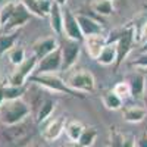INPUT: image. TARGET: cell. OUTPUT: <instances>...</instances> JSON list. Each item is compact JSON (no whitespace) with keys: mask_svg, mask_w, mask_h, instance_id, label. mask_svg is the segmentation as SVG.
I'll use <instances>...</instances> for the list:
<instances>
[{"mask_svg":"<svg viewBox=\"0 0 147 147\" xmlns=\"http://www.w3.org/2000/svg\"><path fill=\"white\" fill-rule=\"evenodd\" d=\"M30 113H31V107L24 99L5 100L0 105V122L5 127L15 125L25 121Z\"/></svg>","mask_w":147,"mask_h":147,"instance_id":"cell-1","label":"cell"},{"mask_svg":"<svg viewBox=\"0 0 147 147\" xmlns=\"http://www.w3.org/2000/svg\"><path fill=\"white\" fill-rule=\"evenodd\" d=\"M63 81L74 93H93L96 90L94 75L87 69H77L72 72L69 71Z\"/></svg>","mask_w":147,"mask_h":147,"instance_id":"cell-2","label":"cell"},{"mask_svg":"<svg viewBox=\"0 0 147 147\" xmlns=\"http://www.w3.org/2000/svg\"><path fill=\"white\" fill-rule=\"evenodd\" d=\"M37 63H38V59H37L34 55L27 57L24 62L15 68V71L9 75L6 85H10V87H24V84L27 82V80L31 77L32 71H35Z\"/></svg>","mask_w":147,"mask_h":147,"instance_id":"cell-3","label":"cell"},{"mask_svg":"<svg viewBox=\"0 0 147 147\" xmlns=\"http://www.w3.org/2000/svg\"><path fill=\"white\" fill-rule=\"evenodd\" d=\"M35 85H41V87L55 91V93H65V94H71V96H77L72 90L68 88V85L65 84V81L62 78H59L55 74H41V75H32L30 78Z\"/></svg>","mask_w":147,"mask_h":147,"instance_id":"cell-4","label":"cell"},{"mask_svg":"<svg viewBox=\"0 0 147 147\" xmlns=\"http://www.w3.org/2000/svg\"><path fill=\"white\" fill-rule=\"evenodd\" d=\"M60 52H62V71L69 72L80 59L81 44L80 41L65 38L60 46Z\"/></svg>","mask_w":147,"mask_h":147,"instance_id":"cell-5","label":"cell"},{"mask_svg":"<svg viewBox=\"0 0 147 147\" xmlns=\"http://www.w3.org/2000/svg\"><path fill=\"white\" fill-rule=\"evenodd\" d=\"M30 129H31V125L27 121H22L19 124L5 127L2 129V132H0V136H2V138L9 144H18V143L28 138Z\"/></svg>","mask_w":147,"mask_h":147,"instance_id":"cell-6","label":"cell"},{"mask_svg":"<svg viewBox=\"0 0 147 147\" xmlns=\"http://www.w3.org/2000/svg\"><path fill=\"white\" fill-rule=\"evenodd\" d=\"M134 41H136V28L132 25H129L119 34L118 40H116V47H118V62H116V65H121L127 59V56L132 50Z\"/></svg>","mask_w":147,"mask_h":147,"instance_id":"cell-7","label":"cell"},{"mask_svg":"<svg viewBox=\"0 0 147 147\" xmlns=\"http://www.w3.org/2000/svg\"><path fill=\"white\" fill-rule=\"evenodd\" d=\"M35 69L38 72V75H41V74H56L57 71H62V52H60V47L53 53L40 59Z\"/></svg>","mask_w":147,"mask_h":147,"instance_id":"cell-8","label":"cell"},{"mask_svg":"<svg viewBox=\"0 0 147 147\" xmlns=\"http://www.w3.org/2000/svg\"><path fill=\"white\" fill-rule=\"evenodd\" d=\"M63 32L66 35V38L69 40H75L80 43L84 41V35L78 25L77 16L69 9H63Z\"/></svg>","mask_w":147,"mask_h":147,"instance_id":"cell-9","label":"cell"},{"mask_svg":"<svg viewBox=\"0 0 147 147\" xmlns=\"http://www.w3.org/2000/svg\"><path fill=\"white\" fill-rule=\"evenodd\" d=\"M31 16H32V15L28 12V9L19 2L18 6H16V9H15V12H13V15H12V18L6 22V25H3V30H5L6 32H9V31L16 32V30L25 25Z\"/></svg>","mask_w":147,"mask_h":147,"instance_id":"cell-10","label":"cell"},{"mask_svg":"<svg viewBox=\"0 0 147 147\" xmlns=\"http://www.w3.org/2000/svg\"><path fill=\"white\" fill-rule=\"evenodd\" d=\"M107 38L106 35L103 34H96V35H88L84 38V46H85V50H87V55L91 59H99L100 53L103 52L105 46L107 44Z\"/></svg>","mask_w":147,"mask_h":147,"instance_id":"cell-11","label":"cell"},{"mask_svg":"<svg viewBox=\"0 0 147 147\" xmlns=\"http://www.w3.org/2000/svg\"><path fill=\"white\" fill-rule=\"evenodd\" d=\"M60 46L57 43V38L56 37H46V38H40L37 40L34 44H32V53L37 59H43L46 57L47 55L53 53L55 50H57Z\"/></svg>","mask_w":147,"mask_h":147,"instance_id":"cell-12","label":"cell"},{"mask_svg":"<svg viewBox=\"0 0 147 147\" xmlns=\"http://www.w3.org/2000/svg\"><path fill=\"white\" fill-rule=\"evenodd\" d=\"M65 119L63 116H59L56 119H52V121H49L46 127L41 129V137L43 140L46 141H55L57 140L60 136H62V132L65 131Z\"/></svg>","mask_w":147,"mask_h":147,"instance_id":"cell-13","label":"cell"},{"mask_svg":"<svg viewBox=\"0 0 147 147\" xmlns=\"http://www.w3.org/2000/svg\"><path fill=\"white\" fill-rule=\"evenodd\" d=\"M77 21H78V25L81 28V32L85 37L88 35H96V34H103V27L100 22H97L96 19H93L88 15H84V13H77Z\"/></svg>","mask_w":147,"mask_h":147,"instance_id":"cell-14","label":"cell"},{"mask_svg":"<svg viewBox=\"0 0 147 147\" xmlns=\"http://www.w3.org/2000/svg\"><path fill=\"white\" fill-rule=\"evenodd\" d=\"M21 3L28 9L31 15H35L38 18L49 16L52 7V0H21Z\"/></svg>","mask_w":147,"mask_h":147,"instance_id":"cell-15","label":"cell"},{"mask_svg":"<svg viewBox=\"0 0 147 147\" xmlns=\"http://www.w3.org/2000/svg\"><path fill=\"white\" fill-rule=\"evenodd\" d=\"M122 116L127 122H131V124H138V122L144 121L147 118V109L146 106H125L122 109Z\"/></svg>","mask_w":147,"mask_h":147,"instance_id":"cell-16","label":"cell"},{"mask_svg":"<svg viewBox=\"0 0 147 147\" xmlns=\"http://www.w3.org/2000/svg\"><path fill=\"white\" fill-rule=\"evenodd\" d=\"M49 18H50V28L59 35L63 34V9L59 5L52 2V7L49 12Z\"/></svg>","mask_w":147,"mask_h":147,"instance_id":"cell-17","label":"cell"},{"mask_svg":"<svg viewBox=\"0 0 147 147\" xmlns=\"http://www.w3.org/2000/svg\"><path fill=\"white\" fill-rule=\"evenodd\" d=\"M97 62L103 66H109V65H113L118 62V47H116V40L112 43H107L103 49V52L100 53Z\"/></svg>","mask_w":147,"mask_h":147,"instance_id":"cell-18","label":"cell"},{"mask_svg":"<svg viewBox=\"0 0 147 147\" xmlns=\"http://www.w3.org/2000/svg\"><path fill=\"white\" fill-rule=\"evenodd\" d=\"M146 78L141 72H134L132 75L129 77V80L127 81L129 84V87H131V94L134 97H138L143 94L144 91V87H146Z\"/></svg>","mask_w":147,"mask_h":147,"instance_id":"cell-19","label":"cell"},{"mask_svg":"<svg viewBox=\"0 0 147 147\" xmlns=\"http://www.w3.org/2000/svg\"><path fill=\"white\" fill-rule=\"evenodd\" d=\"M84 129H85V127L81 124L80 121H69L68 124L65 125V132H66L68 138L72 143H78V140H80Z\"/></svg>","mask_w":147,"mask_h":147,"instance_id":"cell-20","label":"cell"},{"mask_svg":"<svg viewBox=\"0 0 147 147\" xmlns=\"http://www.w3.org/2000/svg\"><path fill=\"white\" fill-rule=\"evenodd\" d=\"M102 102H103V106L109 110H119V109H122V105H124V100L121 97H118L112 90L106 91L102 96Z\"/></svg>","mask_w":147,"mask_h":147,"instance_id":"cell-21","label":"cell"},{"mask_svg":"<svg viewBox=\"0 0 147 147\" xmlns=\"http://www.w3.org/2000/svg\"><path fill=\"white\" fill-rule=\"evenodd\" d=\"M91 10L100 16H109L113 13V3L110 0H93Z\"/></svg>","mask_w":147,"mask_h":147,"instance_id":"cell-22","label":"cell"},{"mask_svg":"<svg viewBox=\"0 0 147 147\" xmlns=\"http://www.w3.org/2000/svg\"><path fill=\"white\" fill-rule=\"evenodd\" d=\"M55 110V102L52 99H46L43 102V105L40 106V109L35 112V121L38 122V124H41V122H46L49 118H50V115L53 113Z\"/></svg>","mask_w":147,"mask_h":147,"instance_id":"cell-23","label":"cell"},{"mask_svg":"<svg viewBox=\"0 0 147 147\" xmlns=\"http://www.w3.org/2000/svg\"><path fill=\"white\" fill-rule=\"evenodd\" d=\"M18 38V32H10V34H2L0 35V56L9 53L15 47V41Z\"/></svg>","mask_w":147,"mask_h":147,"instance_id":"cell-24","label":"cell"},{"mask_svg":"<svg viewBox=\"0 0 147 147\" xmlns=\"http://www.w3.org/2000/svg\"><path fill=\"white\" fill-rule=\"evenodd\" d=\"M96 138H97V129L94 127H88L82 131L81 137L78 140V144H81L82 147H91L94 144Z\"/></svg>","mask_w":147,"mask_h":147,"instance_id":"cell-25","label":"cell"},{"mask_svg":"<svg viewBox=\"0 0 147 147\" xmlns=\"http://www.w3.org/2000/svg\"><path fill=\"white\" fill-rule=\"evenodd\" d=\"M25 87H10V85H3V99L5 100H16L24 99Z\"/></svg>","mask_w":147,"mask_h":147,"instance_id":"cell-26","label":"cell"},{"mask_svg":"<svg viewBox=\"0 0 147 147\" xmlns=\"http://www.w3.org/2000/svg\"><path fill=\"white\" fill-rule=\"evenodd\" d=\"M9 56V60H10V63L12 65H15V66H19L24 60L27 59V55H25V49L21 47V46H16L13 47L12 50L7 53Z\"/></svg>","mask_w":147,"mask_h":147,"instance_id":"cell-27","label":"cell"},{"mask_svg":"<svg viewBox=\"0 0 147 147\" xmlns=\"http://www.w3.org/2000/svg\"><path fill=\"white\" fill-rule=\"evenodd\" d=\"M18 3L19 2H7V3H5L2 7H0V22H2V27L6 25V22L12 18Z\"/></svg>","mask_w":147,"mask_h":147,"instance_id":"cell-28","label":"cell"},{"mask_svg":"<svg viewBox=\"0 0 147 147\" xmlns=\"http://www.w3.org/2000/svg\"><path fill=\"white\" fill-rule=\"evenodd\" d=\"M112 91L118 97H121L122 100H125V99H128V97L132 96L131 94V87H129V84L127 81H119L118 84H115V87L112 88Z\"/></svg>","mask_w":147,"mask_h":147,"instance_id":"cell-29","label":"cell"},{"mask_svg":"<svg viewBox=\"0 0 147 147\" xmlns=\"http://www.w3.org/2000/svg\"><path fill=\"white\" fill-rule=\"evenodd\" d=\"M124 138H125V136H124V134H122L119 129L110 128V132H109V143H110V147H122V144H124Z\"/></svg>","mask_w":147,"mask_h":147,"instance_id":"cell-30","label":"cell"},{"mask_svg":"<svg viewBox=\"0 0 147 147\" xmlns=\"http://www.w3.org/2000/svg\"><path fill=\"white\" fill-rule=\"evenodd\" d=\"M132 65L137 69H147V52H144L143 55H140L136 60L132 62Z\"/></svg>","mask_w":147,"mask_h":147,"instance_id":"cell-31","label":"cell"},{"mask_svg":"<svg viewBox=\"0 0 147 147\" xmlns=\"http://www.w3.org/2000/svg\"><path fill=\"white\" fill-rule=\"evenodd\" d=\"M138 41L144 46H147V22L143 24L140 31H138Z\"/></svg>","mask_w":147,"mask_h":147,"instance_id":"cell-32","label":"cell"},{"mask_svg":"<svg viewBox=\"0 0 147 147\" xmlns=\"http://www.w3.org/2000/svg\"><path fill=\"white\" fill-rule=\"evenodd\" d=\"M122 147H136V137L134 136H125Z\"/></svg>","mask_w":147,"mask_h":147,"instance_id":"cell-33","label":"cell"},{"mask_svg":"<svg viewBox=\"0 0 147 147\" xmlns=\"http://www.w3.org/2000/svg\"><path fill=\"white\" fill-rule=\"evenodd\" d=\"M138 147H147V131L141 134V137L138 140Z\"/></svg>","mask_w":147,"mask_h":147,"instance_id":"cell-34","label":"cell"},{"mask_svg":"<svg viewBox=\"0 0 147 147\" xmlns=\"http://www.w3.org/2000/svg\"><path fill=\"white\" fill-rule=\"evenodd\" d=\"M52 2H53V3H56V5H59L60 7H63V6L66 5L68 0H52Z\"/></svg>","mask_w":147,"mask_h":147,"instance_id":"cell-35","label":"cell"},{"mask_svg":"<svg viewBox=\"0 0 147 147\" xmlns=\"http://www.w3.org/2000/svg\"><path fill=\"white\" fill-rule=\"evenodd\" d=\"M5 102V99H3V85H0V105H2Z\"/></svg>","mask_w":147,"mask_h":147,"instance_id":"cell-36","label":"cell"},{"mask_svg":"<svg viewBox=\"0 0 147 147\" xmlns=\"http://www.w3.org/2000/svg\"><path fill=\"white\" fill-rule=\"evenodd\" d=\"M66 147H82L81 144H78V143H71L69 146H66Z\"/></svg>","mask_w":147,"mask_h":147,"instance_id":"cell-37","label":"cell"},{"mask_svg":"<svg viewBox=\"0 0 147 147\" xmlns=\"http://www.w3.org/2000/svg\"><path fill=\"white\" fill-rule=\"evenodd\" d=\"M27 147H40V146H37V144H30V146H27Z\"/></svg>","mask_w":147,"mask_h":147,"instance_id":"cell-38","label":"cell"},{"mask_svg":"<svg viewBox=\"0 0 147 147\" xmlns=\"http://www.w3.org/2000/svg\"><path fill=\"white\" fill-rule=\"evenodd\" d=\"M146 109H147V97H146Z\"/></svg>","mask_w":147,"mask_h":147,"instance_id":"cell-39","label":"cell"},{"mask_svg":"<svg viewBox=\"0 0 147 147\" xmlns=\"http://www.w3.org/2000/svg\"><path fill=\"white\" fill-rule=\"evenodd\" d=\"M2 2H5V0H0V3H2Z\"/></svg>","mask_w":147,"mask_h":147,"instance_id":"cell-40","label":"cell"},{"mask_svg":"<svg viewBox=\"0 0 147 147\" xmlns=\"http://www.w3.org/2000/svg\"><path fill=\"white\" fill-rule=\"evenodd\" d=\"M0 27H2V22H0Z\"/></svg>","mask_w":147,"mask_h":147,"instance_id":"cell-41","label":"cell"},{"mask_svg":"<svg viewBox=\"0 0 147 147\" xmlns=\"http://www.w3.org/2000/svg\"><path fill=\"white\" fill-rule=\"evenodd\" d=\"M110 2H113V0H110Z\"/></svg>","mask_w":147,"mask_h":147,"instance_id":"cell-42","label":"cell"}]
</instances>
